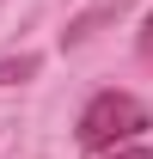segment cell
<instances>
[{
  "instance_id": "cell-1",
  "label": "cell",
  "mask_w": 153,
  "mask_h": 159,
  "mask_svg": "<svg viewBox=\"0 0 153 159\" xmlns=\"http://www.w3.org/2000/svg\"><path fill=\"white\" fill-rule=\"evenodd\" d=\"M141 129H153V110L135 92H98L86 110H80V147L86 153H104L116 141H135Z\"/></svg>"
},
{
  "instance_id": "cell-2",
  "label": "cell",
  "mask_w": 153,
  "mask_h": 159,
  "mask_svg": "<svg viewBox=\"0 0 153 159\" xmlns=\"http://www.w3.org/2000/svg\"><path fill=\"white\" fill-rule=\"evenodd\" d=\"M31 74H37V55H6L0 61V86H25Z\"/></svg>"
},
{
  "instance_id": "cell-3",
  "label": "cell",
  "mask_w": 153,
  "mask_h": 159,
  "mask_svg": "<svg viewBox=\"0 0 153 159\" xmlns=\"http://www.w3.org/2000/svg\"><path fill=\"white\" fill-rule=\"evenodd\" d=\"M110 159H153V153H147V147H116Z\"/></svg>"
},
{
  "instance_id": "cell-4",
  "label": "cell",
  "mask_w": 153,
  "mask_h": 159,
  "mask_svg": "<svg viewBox=\"0 0 153 159\" xmlns=\"http://www.w3.org/2000/svg\"><path fill=\"white\" fill-rule=\"evenodd\" d=\"M147 49H153V19H147Z\"/></svg>"
}]
</instances>
